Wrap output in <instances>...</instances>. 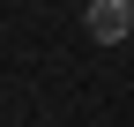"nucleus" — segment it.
Masks as SVG:
<instances>
[{"mask_svg":"<svg viewBox=\"0 0 134 127\" xmlns=\"http://www.w3.org/2000/svg\"><path fill=\"white\" fill-rule=\"evenodd\" d=\"M82 30H90L97 45H119L134 30V0H90V15H82Z\"/></svg>","mask_w":134,"mask_h":127,"instance_id":"nucleus-1","label":"nucleus"}]
</instances>
